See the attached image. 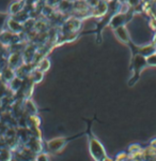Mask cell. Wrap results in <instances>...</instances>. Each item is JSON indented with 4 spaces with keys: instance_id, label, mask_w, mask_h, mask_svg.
Masks as SVG:
<instances>
[{
    "instance_id": "obj_1",
    "label": "cell",
    "mask_w": 156,
    "mask_h": 161,
    "mask_svg": "<svg viewBox=\"0 0 156 161\" xmlns=\"http://www.w3.org/2000/svg\"><path fill=\"white\" fill-rule=\"evenodd\" d=\"M86 133L89 136V147H90V153L92 155V157L95 160H107V155L105 153V149L102 146L100 142L97 141V139L91 133V121H89V127H88Z\"/></svg>"
},
{
    "instance_id": "obj_2",
    "label": "cell",
    "mask_w": 156,
    "mask_h": 161,
    "mask_svg": "<svg viewBox=\"0 0 156 161\" xmlns=\"http://www.w3.org/2000/svg\"><path fill=\"white\" fill-rule=\"evenodd\" d=\"M148 66V60L147 57L143 55H140V54H136V55L133 56V64L132 68L134 69V75L132 77V82L128 83V85H134V83L139 79V75L141 73V70L144 69Z\"/></svg>"
}]
</instances>
